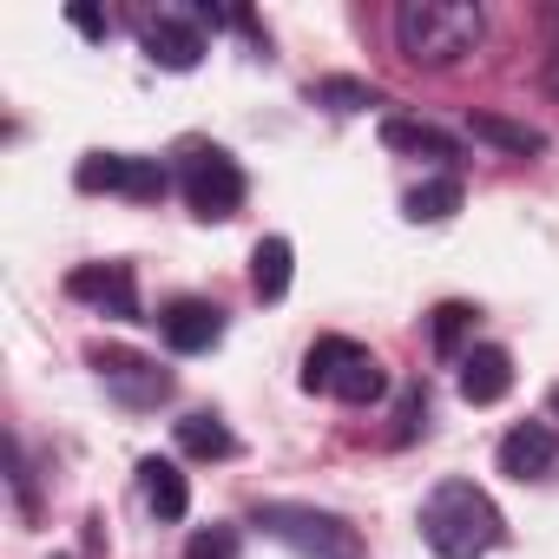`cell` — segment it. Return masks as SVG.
I'll list each match as a JSON object with an SVG mask.
<instances>
[{
  "label": "cell",
  "instance_id": "cell-7",
  "mask_svg": "<svg viewBox=\"0 0 559 559\" xmlns=\"http://www.w3.org/2000/svg\"><path fill=\"white\" fill-rule=\"evenodd\" d=\"M80 191H119V198H165V165L158 158H132V152H86L80 158Z\"/></svg>",
  "mask_w": 559,
  "mask_h": 559
},
{
  "label": "cell",
  "instance_id": "cell-24",
  "mask_svg": "<svg viewBox=\"0 0 559 559\" xmlns=\"http://www.w3.org/2000/svg\"><path fill=\"white\" fill-rule=\"evenodd\" d=\"M67 21H73L86 40H106V14H99V8H86V0H73V8H67Z\"/></svg>",
  "mask_w": 559,
  "mask_h": 559
},
{
  "label": "cell",
  "instance_id": "cell-17",
  "mask_svg": "<svg viewBox=\"0 0 559 559\" xmlns=\"http://www.w3.org/2000/svg\"><path fill=\"white\" fill-rule=\"evenodd\" d=\"M461 178L454 171H441V178H428V185H415L408 198H402V217H415V224H441V217H454L461 211Z\"/></svg>",
  "mask_w": 559,
  "mask_h": 559
},
{
  "label": "cell",
  "instance_id": "cell-14",
  "mask_svg": "<svg viewBox=\"0 0 559 559\" xmlns=\"http://www.w3.org/2000/svg\"><path fill=\"white\" fill-rule=\"evenodd\" d=\"M382 145L389 152H402V158H435V165H448V158H461V145L441 132V126H428V119H382Z\"/></svg>",
  "mask_w": 559,
  "mask_h": 559
},
{
  "label": "cell",
  "instance_id": "cell-21",
  "mask_svg": "<svg viewBox=\"0 0 559 559\" xmlns=\"http://www.w3.org/2000/svg\"><path fill=\"white\" fill-rule=\"evenodd\" d=\"M421 428H428V389H402V402H395V448H408Z\"/></svg>",
  "mask_w": 559,
  "mask_h": 559
},
{
  "label": "cell",
  "instance_id": "cell-13",
  "mask_svg": "<svg viewBox=\"0 0 559 559\" xmlns=\"http://www.w3.org/2000/svg\"><path fill=\"white\" fill-rule=\"evenodd\" d=\"M467 139H480V145H493V152H513V158H539V152H546V132H539V126L507 119V112H493V106H467Z\"/></svg>",
  "mask_w": 559,
  "mask_h": 559
},
{
  "label": "cell",
  "instance_id": "cell-2",
  "mask_svg": "<svg viewBox=\"0 0 559 559\" xmlns=\"http://www.w3.org/2000/svg\"><path fill=\"white\" fill-rule=\"evenodd\" d=\"M487 34V14L474 0H402L395 8V47L408 67H454Z\"/></svg>",
  "mask_w": 559,
  "mask_h": 559
},
{
  "label": "cell",
  "instance_id": "cell-4",
  "mask_svg": "<svg viewBox=\"0 0 559 559\" xmlns=\"http://www.w3.org/2000/svg\"><path fill=\"white\" fill-rule=\"evenodd\" d=\"M304 389L362 408V402L382 395V362H376L362 343H349V336H317L310 356H304Z\"/></svg>",
  "mask_w": 559,
  "mask_h": 559
},
{
  "label": "cell",
  "instance_id": "cell-18",
  "mask_svg": "<svg viewBox=\"0 0 559 559\" xmlns=\"http://www.w3.org/2000/svg\"><path fill=\"white\" fill-rule=\"evenodd\" d=\"M178 448L198 454V461H230V454H237V435H230L217 415H185V421H178Z\"/></svg>",
  "mask_w": 559,
  "mask_h": 559
},
{
  "label": "cell",
  "instance_id": "cell-22",
  "mask_svg": "<svg viewBox=\"0 0 559 559\" xmlns=\"http://www.w3.org/2000/svg\"><path fill=\"white\" fill-rule=\"evenodd\" d=\"M185 559H237V533L230 526H204L185 539Z\"/></svg>",
  "mask_w": 559,
  "mask_h": 559
},
{
  "label": "cell",
  "instance_id": "cell-15",
  "mask_svg": "<svg viewBox=\"0 0 559 559\" xmlns=\"http://www.w3.org/2000/svg\"><path fill=\"white\" fill-rule=\"evenodd\" d=\"M139 487H145V507H152L158 520H185V513H191V487H185L178 461L145 454V461H139Z\"/></svg>",
  "mask_w": 559,
  "mask_h": 559
},
{
  "label": "cell",
  "instance_id": "cell-10",
  "mask_svg": "<svg viewBox=\"0 0 559 559\" xmlns=\"http://www.w3.org/2000/svg\"><path fill=\"white\" fill-rule=\"evenodd\" d=\"M139 47H145V60L165 67V73H191V67L204 60V34H198V21H178V14L145 21V27H139Z\"/></svg>",
  "mask_w": 559,
  "mask_h": 559
},
{
  "label": "cell",
  "instance_id": "cell-26",
  "mask_svg": "<svg viewBox=\"0 0 559 559\" xmlns=\"http://www.w3.org/2000/svg\"><path fill=\"white\" fill-rule=\"evenodd\" d=\"M552 408H559V389H552Z\"/></svg>",
  "mask_w": 559,
  "mask_h": 559
},
{
  "label": "cell",
  "instance_id": "cell-19",
  "mask_svg": "<svg viewBox=\"0 0 559 559\" xmlns=\"http://www.w3.org/2000/svg\"><path fill=\"white\" fill-rule=\"evenodd\" d=\"M467 330H474V310H467V304H441V310L428 317V336H435V356H448V362H461V356H467V349H461V343H467Z\"/></svg>",
  "mask_w": 559,
  "mask_h": 559
},
{
  "label": "cell",
  "instance_id": "cell-12",
  "mask_svg": "<svg viewBox=\"0 0 559 559\" xmlns=\"http://www.w3.org/2000/svg\"><path fill=\"white\" fill-rule=\"evenodd\" d=\"M552 461H559V435H552V421H520V428L500 441V474H513V480H539Z\"/></svg>",
  "mask_w": 559,
  "mask_h": 559
},
{
  "label": "cell",
  "instance_id": "cell-20",
  "mask_svg": "<svg viewBox=\"0 0 559 559\" xmlns=\"http://www.w3.org/2000/svg\"><path fill=\"white\" fill-rule=\"evenodd\" d=\"M310 99L330 106V112H362V106H376V86H362V80H317Z\"/></svg>",
  "mask_w": 559,
  "mask_h": 559
},
{
  "label": "cell",
  "instance_id": "cell-6",
  "mask_svg": "<svg viewBox=\"0 0 559 559\" xmlns=\"http://www.w3.org/2000/svg\"><path fill=\"white\" fill-rule=\"evenodd\" d=\"M86 362L99 369V382H106L126 408H158V402L171 395V376H165L152 356H132V349H106V343H93Z\"/></svg>",
  "mask_w": 559,
  "mask_h": 559
},
{
  "label": "cell",
  "instance_id": "cell-9",
  "mask_svg": "<svg viewBox=\"0 0 559 559\" xmlns=\"http://www.w3.org/2000/svg\"><path fill=\"white\" fill-rule=\"evenodd\" d=\"M158 336H165L178 356H204V349L224 336V310L204 304V297H178V304L158 310Z\"/></svg>",
  "mask_w": 559,
  "mask_h": 559
},
{
  "label": "cell",
  "instance_id": "cell-23",
  "mask_svg": "<svg viewBox=\"0 0 559 559\" xmlns=\"http://www.w3.org/2000/svg\"><path fill=\"white\" fill-rule=\"evenodd\" d=\"M8 480H14V500L34 513V474H27V448H21L14 435H8Z\"/></svg>",
  "mask_w": 559,
  "mask_h": 559
},
{
  "label": "cell",
  "instance_id": "cell-5",
  "mask_svg": "<svg viewBox=\"0 0 559 559\" xmlns=\"http://www.w3.org/2000/svg\"><path fill=\"white\" fill-rule=\"evenodd\" d=\"M178 185H185V204H191L204 224H224V217H237V204H243V171H237V158L217 152V145H198V152L185 158Z\"/></svg>",
  "mask_w": 559,
  "mask_h": 559
},
{
  "label": "cell",
  "instance_id": "cell-8",
  "mask_svg": "<svg viewBox=\"0 0 559 559\" xmlns=\"http://www.w3.org/2000/svg\"><path fill=\"white\" fill-rule=\"evenodd\" d=\"M67 297L99 304V310H106V317H119V323H145L132 263H86V270H73V276H67Z\"/></svg>",
  "mask_w": 559,
  "mask_h": 559
},
{
  "label": "cell",
  "instance_id": "cell-11",
  "mask_svg": "<svg viewBox=\"0 0 559 559\" xmlns=\"http://www.w3.org/2000/svg\"><path fill=\"white\" fill-rule=\"evenodd\" d=\"M507 389H513V356H507L500 343H480V349H467V356H461V402L493 408Z\"/></svg>",
  "mask_w": 559,
  "mask_h": 559
},
{
  "label": "cell",
  "instance_id": "cell-3",
  "mask_svg": "<svg viewBox=\"0 0 559 559\" xmlns=\"http://www.w3.org/2000/svg\"><path fill=\"white\" fill-rule=\"evenodd\" d=\"M250 526H263L276 546H290V552H304V559H362V533H356L343 513H323V507L257 500V507H250Z\"/></svg>",
  "mask_w": 559,
  "mask_h": 559
},
{
  "label": "cell",
  "instance_id": "cell-25",
  "mask_svg": "<svg viewBox=\"0 0 559 559\" xmlns=\"http://www.w3.org/2000/svg\"><path fill=\"white\" fill-rule=\"evenodd\" d=\"M546 80H552V93H559V27H552V53H546Z\"/></svg>",
  "mask_w": 559,
  "mask_h": 559
},
{
  "label": "cell",
  "instance_id": "cell-1",
  "mask_svg": "<svg viewBox=\"0 0 559 559\" xmlns=\"http://www.w3.org/2000/svg\"><path fill=\"white\" fill-rule=\"evenodd\" d=\"M421 539L435 546V559H487L493 546H507V513L493 507L487 487L441 480L421 500Z\"/></svg>",
  "mask_w": 559,
  "mask_h": 559
},
{
  "label": "cell",
  "instance_id": "cell-16",
  "mask_svg": "<svg viewBox=\"0 0 559 559\" xmlns=\"http://www.w3.org/2000/svg\"><path fill=\"white\" fill-rule=\"evenodd\" d=\"M290 270H297V250H290V237H263L257 250H250V290L263 297V304H276L290 290Z\"/></svg>",
  "mask_w": 559,
  "mask_h": 559
}]
</instances>
